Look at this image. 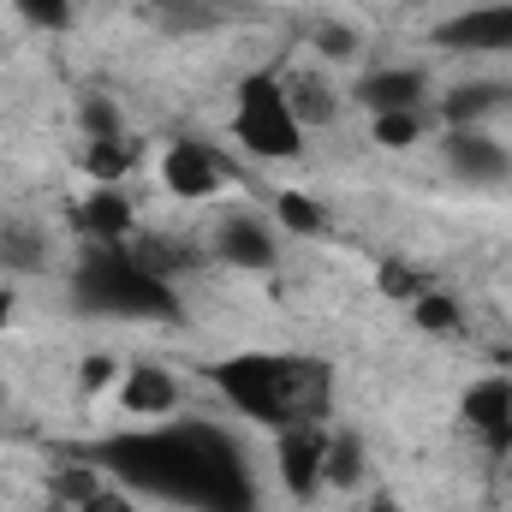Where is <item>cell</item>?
I'll return each mask as SVG.
<instances>
[{
    "mask_svg": "<svg viewBox=\"0 0 512 512\" xmlns=\"http://www.w3.org/2000/svg\"><path fill=\"white\" fill-rule=\"evenodd\" d=\"M78 512H137V501H131L126 489H114V483H102L96 495H84V501H78Z\"/></svg>",
    "mask_w": 512,
    "mask_h": 512,
    "instance_id": "83f0119b",
    "label": "cell"
},
{
    "mask_svg": "<svg viewBox=\"0 0 512 512\" xmlns=\"http://www.w3.org/2000/svg\"><path fill=\"white\" fill-rule=\"evenodd\" d=\"M233 131L256 161H298L304 155V126L286 102V78L280 72H251L239 84V108H233Z\"/></svg>",
    "mask_w": 512,
    "mask_h": 512,
    "instance_id": "277c9868",
    "label": "cell"
},
{
    "mask_svg": "<svg viewBox=\"0 0 512 512\" xmlns=\"http://www.w3.org/2000/svg\"><path fill=\"white\" fill-rule=\"evenodd\" d=\"M161 185L179 203H209V197L227 191V161H221V149H209L197 137H179V143L161 149Z\"/></svg>",
    "mask_w": 512,
    "mask_h": 512,
    "instance_id": "8992f818",
    "label": "cell"
},
{
    "mask_svg": "<svg viewBox=\"0 0 512 512\" xmlns=\"http://www.w3.org/2000/svg\"><path fill=\"white\" fill-rule=\"evenodd\" d=\"M370 137L382 149H411L423 137V114H370Z\"/></svg>",
    "mask_w": 512,
    "mask_h": 512,
    "instance_id": "44dd1931",
    "label": "cell"
},
{
    "mask_svg": "<svg viewBox=\"0 0 512 512\" xmlns=\"http://www.w3.org/2000/svg\"><path fill=\"white\" fill-rule=\"evenodd\" d=\"M96 471L191 512H256V483L239 441L215 423L167 417L96 447Z\"/></svg>",
    "mask_w": 512,
    "mask_h": 512,
    "instance_id": "6da1fadb",
    "label": "cell"
},
{
    "mask_svg": "<svg viewBox=\"0 0 512 512\" xmlns=\"http://www.w3.org/2000/svg\"><path fill=\"white\" fill-rule=\"evenodd\" d=\"M441 155H447V173L465 179V185H512V149L507 143H495L489 131L447 126Z\"/></svg>",
    "mask_w": 512,
    "mask_h": 512,
    "instance_id": "52a82bcc",
    "label": "cell"
},
{
    "mask_svg": "<svg viewBox=\"0 0 512 512\" xmlns=\"http://www.w3.org/2000/svg\"><path fill=\"white\" fill-rule=\"evenodd\" d=\"M364 477V441L358 435H328V489H352Z\"/></svg>",
    "mask_w": 512,
    "mask_h": 512,
    "instance_id": "d6986e66",
    "label": "cell"
},
{
    "mask_svg": "<svg viewBox=\"0 0 512 512\" xmlns=\"http://www.w3.org/2000/svg\"><path fill=\"white\" fill-rule=\"evenodd\" d=\"M465 423L501 453L512 447V382L507 376H483V382L465 387Z\"/></svg>",
    "mask_w": 512,
    "mask_h": 512,
    "instance_id": "7c38bea8",
    "label": "cell"
},
{
    "mask_svg": "<svg viewBox=\"0 0 512 512\" xmlns=\"http://www.w3.org/2000/svg\"><path fill=\"white\" fill-rule=\"evenodd\" d=\"M120 364L108 358V352H96V358H84V370H78V382H84V393H102V387H120Z\"/></svg>",
    "mask_w": 512,
    "mask_h": 512,
    "instance_id": "d4e9b609",
    "label": "cell"
},
{
    "mask_svg": "<svg viewBox=\"0 0 512 512\" xmlns=\"http://www.w3.org/2000/svg\"><path fill=\"white\" fill-rule=\"evenodd\" d=\"M215 256L227 262V268H274L280 262V239H274V227L262 221V215H245V209H233V215H221V227H215Z\"/></svg>",
    "mask_w": 512,
    "mask_h": 512,
    "instance_id": "9c48e42d",
    "label": "cell"
},
{
    "mask_svg": "<svg viewBox=\"0 0 512 512\" xmlns=\"http://www.w3.org/2000/svg\"><path fill=\"white\" fill-rule=\"evenodd\" d=\"M18 18L36 30H66L72 24V0H18Z\"/></svg>",
    "mask_w": 512,
    "mask_h": 512,
    "instance_id": "603a6c76",
    "label": "cell"
},
{
    "mask_svg": "<svg viewBox=\"0 0 512 512\" xmlns=\"http://www.w3.org/2000/svg\"><path fill=\"white\" fill-rule=\"evenodd\" d=\"M12 310H18V292H12V286H6V280H0V334H6V328H12Z\"/></svg>",
    "mask_w": 512,
    "mask_h": 512,
    "instance_id": "f1b7e54d",
    "label": "cell"
},
{
    "mask_svg": "<svg viewBox=\"0 0 512 512\" xmlns=\"http://www.w3.org/2000/svg\"><path fill=\"white\" fill-rule=\"evenodd\" d=\"M155 6H161V0H155Z\"/></svg>",
    "mask_w": 512,
    "mask_h": 512,
    "instance_id": "4dcf8cb0",
    "label": "cell"
},
{
    "mask_svg": "<svg viewBox=\"0 0 512 512\" xmlns=\"http://www.w3.org/2000/svg\"><path fill=\"white\" fill-rule=\"evenodd\" d=\"M84 131H90V137H126L120 102H108V96H90V102H84Z\"/></svg>",
    "mask_w": 512,
    "mask_h": 512,
    "instance_id": "cb8c5ba5",
    "label": "cell"
},
{
    "mask_svg": "<svg viewBox=\"0 0 512 512\" xmlns=\"http://www.w3.org/2000/svg\"><path fill=\"white\" fill-rule=\"evenodd\" d=\"M72 298L90 316H120V322H179V292L149 256L131 245H90L72 268Z\"/></svg>",
    "mask_w": 512,
    "mask_h": 512,
    "instance_id": "3957f363",
    "label": "cell"
},
{
    "mask_svg": "<svg viewBox=\"0 0 512 512\" xmlns=\"http://www.w3.org/2000/svg\"><path fill=\"white\" fill-rule=\"evenodd\" d=\"M0 268L6 274H42L48 268V239L30 221H6L0 227Z\"/></svg>",
    "mask_w": 512,
    "mask_h": 512,
    "instance_id": "2e32d148",
    "label": "cell"
},
{
    "mask_svg": "<svg viewBox=\"0 0 512 512\" xmlns=\"http://www.w3.org/2000/svg\"><path fill=\"white\" fill-rule=\"evenodd\" d=\"M370 114H423V96H429V78L417 66H376L358 78L352 90Z\"/></svg>",
    "mask_w": 512,
    "mask_h": 512,
    "instance_id": "30bf717a",
    "label": "cell"
},
{
    "mask_svg": "<svg viewBox=\"0 0 512 512\" xmlns=\"http://www.w3.org/2000/svg\"><path fill=\"white\" fill-rule=\"evenodd\" d=\"M179 399H185V387L173 370H161V364H137L120 376V405H126L131 417H143V423H167V417H179Z\"/></svg>",
    "mask_w": 512,
    "mask_h": 512,
    "instance_id": "8fae6325",
    "label": "cell"
},
{
    "mask_svg": "<svg viewBox=\"0 0 512 512\" xmlns=\"http://www.w3.org/2000/svg\"><path fill=\"white\" fill-rule=\"evenodd\" d=\"M435 42L453 48V54H512V0L465 6L459 18L435 24Z\"/></svg>",
    "mask_w": 512,
    "mask_h": 512,
    "instance_id": "ba28073f",
    "label": "cell"
},
{
    "mask_svg": "<svg viewBox=\"0 0 512 512\" xmlns=\"http://www.w3.org/2000/svg\"><path fill=\"white\" fill-rule=\"evenodd\" d=\"M78 221H84L90 245H131V233H137V209L120 185H96Z\"/></svg>",
    "mask_w": 512,
    "mask_h": 512,
    "instance_id": "4fadbf2b",
    "label": "cell"
},
{
    "mask_svg": "<svg viewBox=\"0 0 512 512\" xmlns=\"http://www.w3.org/2000/svg\"><path fill=\"white\" fill-rule=\"evenodd\" d=\"M84 167H90L96 185H120L131 167H137V143H131V137H90Z\"/></svg>",
    "mask_w": 512,
    "mask_h": 512,
    "instance_id": "e0dca14e",
    "label": "cell"
},
{
    "mask_svg": "<svg viewBox=\"0 0 512 512\" xmlns=\"http://www.w3.org/2000/svg\"><path fill=\"white\" fill-rule=\"evenodd\" d=\"M274 221L292 227V233H322V227H328V209H322L316 197H304V191H280V197H274Z\"/></svg>",
    "mask_w": 512,
    "mask_h": 512,
    "instance_id": "ac0fdd59",
    "label": "cell"
},
{
    "mask_svg": "<svg viewBox=\"0 0 512 512\" xmlns=\"http://www.w3.org/2000/svg\"><path fill=\"white\" fill-rule=\"evenodd\" d=\"M512 90L507 84H495V78H483V84H459V90H447V102H441V120L447 126H477V120H489L495 108H507Z\"/></svg>",
    "mask_w": 512,
    "mask_h": 512,
    "instance_id": "5bb4252c",
    "label": "cell"
},
{
    "mask_svg": "<svg viewBox=\"0 0 512 512\" xmlns=\"http://www.w3.org/2000/svg\"><path fill=\"white\" fill-rule=\"evenodd\" d=\"M382 292H387V298H405V304H411V298H417V292H429V286H423L411 268H399V262H382Z\"/></svg>",
    "mask_w": 512,
    "mask_h": 512,
    "instance_id": "484cf974",
    "label": "cell"
},
{
    "mask_svg": "<svg viewBox=\"0 0 512 512\" xmlns=\"http://www.w3.org/2000/svg\"><path fill=\"white\" fill-rule=\"evenodd\" d=\"M274 471H280V489L286 495L316 501L328 489V429L316 417L274 429Z\"/></svg>",
    "mask_w": 512,
    "mask_h": 512,
    "instance_id": "5b68a950",
    "label": "cell"
},
{
    "mask_svg": "<svg viewBox=\"0 0 512 512\" xmlns=\"http://www.w3.org/2000/svg\"><path fill=\"white\" fill-rule=\"evenodd\" d=\"M209 387L262 429H286L310 417V399L322 393V370L304 358H280V352H233L209 364Z\"/></svg>",
    "mask_w": 512,
    "mask_h": 512,
    "instance_id": "7a4b0ae2",
    "label": "cell"
},
{
    "mask_svg": "<svg viewBox=\"0 0 512 512\" xmlns=\"http://www.w3.org/2000/svg\"><path fill=\"white\" fill-rule=\"evenodd\" d=\"M155 12H161L167 30H203V24H215V6L209 0H161Z\"/></svg>",
    "mask_w": 512,
    "mask_h": 512,
    "instance_id": "7402d4cb",
    "label": "cell"
},
{
    "mask_svg": "<svg viewBox=\"0 0 512 512\" xmlns=\"http://www.w3.org/2000/svg\"><path fill=\"white\" fill-rule=\"evenodd\" d=\"M364 512H405V507H399V495H370V507Z\"/></svg>",
    "mask_w": 512,
    "mask_h": 512,
    "instance_id": "f546056e",
    "label": "cell"
},
{
    "mask_svg": "<svg viewBox=\"0 0 512 512\" xmlns=\"http://www.w3.org/2000/svg\"><path fill=\"white\" fill-rule=\"evenodd\" d=\"M316 48H322L328 60H352V54H358V36L340 30V24H322V30H316Z\"/></svg>",
    "mask_w": 512,
    "mask_h": 512,
    "instance_id": "4316f807",
    "label": "cell"
},
{
    "mask_svg": "<svg viewBox=\"0 0 512 512\" xmlns=\"http://www.w3.org/2000/svg\"><path fill=\"white\" fill-rule=\"evenodd\" d=\"M286 102H292V114H298V126H328L334 114H340V96L328 90V78L322 72H298L292 84H286Z\"/></svg>",
    "mask_w": 512,
    "mask_h": 512,
    "instance_id": "9a60e30c",
    "label": "cell"
},
{
    "mask_svg": "<svg viewBox=\"0 0 512 512\" xmlns=\"http://www.w3.org/2000/svg\"><path fill=\"white\" fill-rule=\"evenodd\" d=\"M411 316H417L423 334H453V328H459V298H447V292H417V298H411Z\"/></svg>",
    "mask_w": 512,
    "mask_h": 512,
    "instance_id": "ffe728a7",
    "label": "cell"
}]
</instances>
